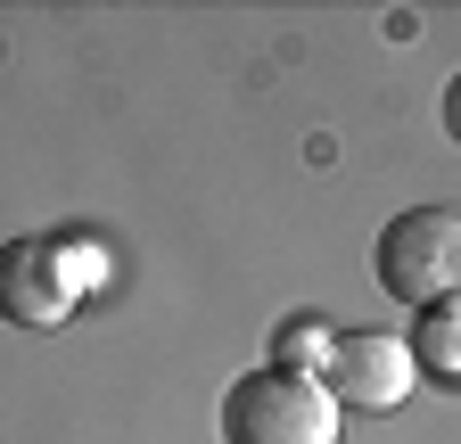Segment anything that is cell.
Wrapping results in <instances>:
<instances>
[{
  "label": "cell",
  "instance_id": "3957f363",
  "mask_svg": "<svg viewBox=\"0 0 461 444\" xmlns=\"http://www.w3.org/2000/svg\"><path fill=\"white\" fill-rule=\"evenodd\" d=\"M371 271H379V289L403 297V305L453 297V280H461V214L453 206L395 214L387 231H379V247H371Z\"/></svg>",
  "mask_w": 461,
  "mask_h": 444
},
{
  "label": "cell",
  "instance_id": "8992f818",
  "mask_svg": "<svg viewBox=\"0 0 461 444\" xmlns=\"http://www.w3.org/2000/svg\"><path fill=\"white\" fill-rule=\"evenodd\" d=\"M330 338H338L330 321H313V313H288V321L272 329V370H297V378H313V370H321V354H330Z\"/></svg>",
  "mask_w": 461,
  "mask_h": 444
},
{
  "label": "cell",
  "instance_id": "7a4b0ae2",
  "mask_svg": "<svg viewBox=\"0 0 461 444\" xmlns=\"http://www.w3.org/2000/svg\"><path fill=\"white\" fill-rule=\"evenodd\" d=\"M99 271L91 247L58 239V231H25L0 247V313L17 329H58L75 305H83V280Z\"/></svg>",
  "mask_w": 461,
  "mask_h": 444
},
{
  "label": "cell",
  "instance_id": "5b68a950",
  "mask_svg": "<svg viewBox=\"0 0 461 444\" xmlns=\"http://www.w3.org/2000/svg\"><path fill=\"white\" fill-rule=\"evenodd\" d=\"M403 362H412V378L461 386V313H453V297L412 305V338H403Z\"/></svg>",
  "mask_w": 461,
  "mask_h": 444
},
{
  "label": "cell",
  "instance_id": "277c9868",
  "mask_svg": "<svg viewBox=\"0 0 461 444\" xmlns=\"http://www.w3.org/2000/svg\"><path fill=\"white\" fill-rule=\"evenodd\" d=\"M313 386L338 404V412H395L403 395H412V362H403V338H387V329H338Z\"/></svg>",
  "mask_w": 461,
  "mask_h": 444
},
{
  "label": "cell",
  "instance_id": "6da1fadb",
  "mask_svg": "<svg viewBox=\"0 0 461 444\" xmlns=\"http://www.w3.org/2000/svg\"><path fill=\"white\" fill-rule=\"evenodd\" d=\"M222 444H338V404L297 370H240L222 395Z\"/></svg>",
  "mask_w": 461,
  "mask_h": 444
}]
</instances>
